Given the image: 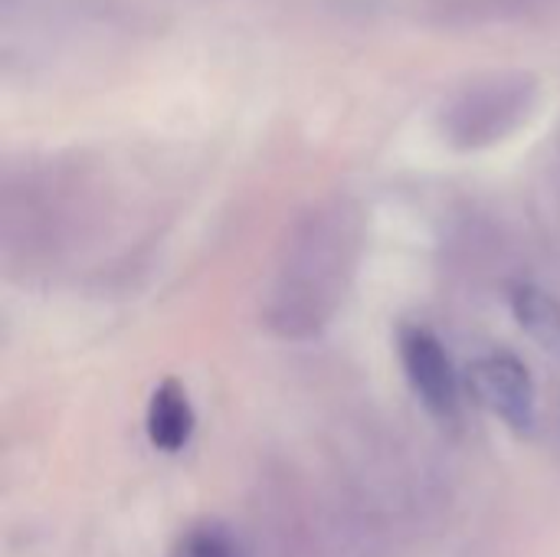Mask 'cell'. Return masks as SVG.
Returning <instances> with one entry per match:
<instances>
[{
	"instance_id": "cell-1",
	"label": "cell",
	"mask_w": 560,
	"mask_h": 557,
	"mask_svg": "<svg viewBox=\"0 0 560 557\" xmlns=\"http://www.w3.org/2000/svg\"><path fill=\"white\" fill-rule=\"evenodd\" d=\"M358 266V230L338 213H318L295 230L279 256L266 322L285 338L318 335L338 312Z\"/></svg>"
},
{
	"instance_id": "cell-2",
	"label": "cell",
	"mask_w": 560,
	"mask_h": 557,
	"mask_svg": "<svg viewBox=\"0 0 560 557\" xmlns=\"http://www.w3.org/2000/svg\"><path fill=\"white\" fill-rule=\"evenodd\" d=\"M397 355L407 384L417 394V401L427 407V414H433L440 423H456L463 407V391L453 358L440 341V335L430 332L427 325H400Z\"/></svg>"
},
{
	"instance_id": "cell-3",
	"label": "cell",
	"mask_w": 560,
	"mask_h": 557,
	"mask_svg": "<svg viewBox=\"0 0 560 557\" xmlns=\"http://www.w3.org/2000/svg\"><path fill=\"white\" fill-rule=\"evenodd\" d=\"M469 381L482 407H489L515 433H532L538 423V387L528 364L512 351H486L472 361Z\"/></svg>"
},
{
	"instance_id": "cell-4",
	"label": "cell",
	"mask_w": 560,
	"mask_h": 557,
	"mask_svg": "<svg viewBox=\"0 0 560 557\" xmlns=\"http://www.w3.org/2000/svg\"><path fill=\"white\" fill-rule=\"evenodd\" d=\"M144 430L154 450L161 453H180L194 430H197V414L194 404L184 391V384L177 381H161L151 391L148 410H144Z\"/></svg>"
},
{
	"instance_id": "cell-5",
	"label": "cell",
	"mask_w": 560,
	"mask_h": 557,
	"mask_svg": "<svg viewBox=\"0 0 560 557\" xmlns=\"http://www.w3.org/2000/svg\"><path fill=\"white\" fill-rule=\"evenodd\" d=\"M512 302V315L522 325V332L551 358H560V302L545 292L541 286L532 282H518L509 292Z\"/></svg>"
},
{
	"instance_id": "cell-6",
	"label": "cell",
	"mask_w": 560,
	"mask_h": 557,
	"mask_svg": "<svg viewBox=\"0 0 560 557\" xmlns=\"http://www.w3.org/2000/svg\"><path fill=\"white\" fill-rule=\"evenodd\" d=\"M171 557H243V552H240L236 535L226 525H220V522H200V525H190L177 538Z\"/></svg>"
}]
</instances>
